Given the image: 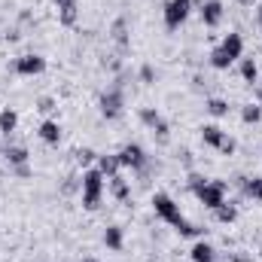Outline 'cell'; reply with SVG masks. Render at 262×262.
Listing matches in <instances>:
<instances>
[{"instance_id":"1","label":"cell","mask_w":262,"mask_h":262,"mask_svg":"<svg viewBox=\"0 0 262 262\" xmlns=\"http://www.w3.org/2000/svg\"><path fill=\"white\" fill-rule=\"evenodd\" d=\"M152 210H156V216H162L165 223H171L180 235H186V238H198V235H201V229L192 226V223L180 213L177 201L168 195V192H156V195H152Z\"/></svg>"},{"instance_id":"2","label":"cell","mask_w":262,"mask_h":262,"mask_svg":"<svg viewBox=\"0 0 262 262\" xmlns=\"http://www.w3.org/2000/svg\"><path fill=\"white\" fill-rule=\"evenodd\" d=\"M189 189L195 192V198L207 210H216L226 201V183L223 180H207L201 174H189Z\"/></svg>"},{"instance_id":"3","label":"cell","mask_w":262,"mask_h":262,"mask_svg":"<svg viewBox=\"0 0 262 262\" xmlns=\"http://www.w3.org/2000/svg\"><path fill=\"white\" fill-rule=\"evenodd\" d=\"M104 195V174L98 168H89L82 174V207L85 210H98Z\"/></svg>"},{"instance_id":"4","label":"cell","mask_w":262,"mask_h":262,"mask_svg":"<svg viewBox=\"0 0 262 262\" xmlns=\"http://www.w3.org/2000/svg\"><path fill=\"white\" fill-rule=\"evenodd\" d=\"M192 12V0H168L165 3V28L168 31H177Z\"/></svg>"},{"instance_id":"5","label":"cell","mask_w":262,"mask_h":262,"mask_svg":"<svg viewBox=\"0 0 262 262\" xmlns=\"http://www.w3.org/2000/svg\"><path fill=\"white\" fill-rule=\"evenodd\" d=\"M140 122L146 125V128H152V134L162 140V143H168V137H171V128H168V122H165V116L156 110V107H140Z\"/></svg>"},{"instance_id":"6","label":"cell","mask_w":262,"mask_h":262,"mask_svg":"<svg viewBox=\"0 0 262 262\" xmlns=\"http://www.w3.org/2000/svg\"><path fill=\"white\" fill-rule=\"evenodd\" d=\"M98 107H101V116H104V119H119L122 110H125V98H122L119 89H107V92L101 95Z\"/></svg>"},{"instance_id":"7","label":"cell","mask_w":262,"mask_h":262,"mask_svg":"<svg viewBox=\"0 0 262 262\" xmlns=\"http://www.w3.org/2000/svg\"><path fill=\"white\" fill-rule=\"evenodd\" d=\"M116 156H119V165L122 168H131V171H140L146 165V152H143L140 143H125Z\"/></svg>"},{"instance_id":"8","label":"cell","mask_w":262,"mask_h":262,"mask_svg":"<svg viewBox=\"0 0 262 262\" xmlns=\"http://www.w3.org/2000/svg\"><path fill=\"white\" fill-rule=\"evenodd\" d=\"M46 70V58L43 55H21L18 61H15V73L18 76H37V73H43Z\"/></svg>"},{"instance_id":"9","label":"cell","mask_w":262,"mask_h":262,"mask_svg":"<svg viewBox=\"0 0 262 262\" xmlns=\"http://www.w3.org/2000/svg\"><path fill=\"white\" fill-rule=\"evenodd\" d=\"M55 9H58V21L64 28L76 25V18H79V0H55Z\"/></svg>"},{"instance_id":"10","label":"cell","mask_w":262,"mask_h":262,"mask_svg":"<svg viewBox=\"0 0 262 262\" xmlns=\"http://www.w3.org/2000/svg\"><path fill=\"white\" fill-rule=\"evenodd\" d=\"M201 21H204V28H220V21H223V3L220 0H204L201 3Z\"/></svg>"},{"instance_id":"11","label":"cell","mask_w":262,"mask_h":262,"mask_svg":"<svg viewBox=\"0 0 262 262\" xmlns=\"http://www.w3.org/2000/svg\"><path fill=\"white\" fill-rule=\"evenodd\" d=\"M220 49L229 55V61L235 64L241 55H244V40H241V34H226L223 37V43H220Z\"/></svg>"},{"instance_id":"12","label":"cell","mask_w":262,"mask_h":262,"mask_svg":"<svg viewBox=\"0 0 262 262\" xmlns=\"http://www.w3.org/2000/svg\"><path fill=\"white\" fill-rule=\"evenodd\" d=\"M189 259L192 262H213L216 259V250H213V244H207L204 238H198L195 244H192V250H189Z\"/></svg>"},{"instance_id":"13","label":"cell","mask_w":262,"mask_h":262,"mask_svg":"<svg viewBox=\"0 0 262 262\" xmlns=\"http://www.w3.org/2000/svg\"><path fill=\"white\" fill-rule=\"evenodd\" d=\"M95 162H98V171H101L107 180H110V177H116V174H119V168H122V165H119V156H110V152L98 156Z\"/></svg>"},{"instance_id":"14","label":"cell","mask_w":262,"mask_h":262,"mask_svg":"<svg viewBox=\"0 0 262 262\" xmlns=\"http://www.w3.org/2000/svg\"><path fill=\"white\" fill-rule=\"evenodd\" d=\"M15 128H18V113H15L12 107H3V110H0V134L9 137Z\"/></svg>"},{"instance_id":"15","label":"cell","mask_w":262,"mask_h":262,"mask_svg":"<svg viewBox=\"0 0 262 262\" xmlns=\"http://www.w3.org/2000/svg\"><path fill=\"white\" fill-rule=\"evenodd\" d=\"M37 134H40V140H43V143H58V140H61V125H58L55 119H46V122L40 125Z\"/></svg>"},{"instance_id":"16","label":"cell","mask_w":262,"mask_h":262,"mask_svg":"<svg viewBox=\"0 0 262 262\" xmlns=\"http://www.w3.org/2000/svg\"><path fill=\"white\" fill-rule=\"evenodd\" d=\"M104 244H107L110 250H122V244H125L122 226H107V229H104Z\"/></svg>"},{"instance_id":"17","label":"cell","mask_w":262,"mask_h":262,"mask_svg":"<svg viewBox=\"0 0 262 262\" xmlns=\"http://www.w3.org/2000/svg\"><path fill=\"white\" fill-rule=\"evenodd\" d=\"M223 137H226V131L220 128V125H201V140H204L207 146H213V149H220V143H223Z\"/></svg>"},{"instance_id":"18","label":"cell","mask_w":262,"mask_h":262,"mask_svg":"<svg viewBox=\"0 0 262 262\" xmlns=\"http://www.w3.org/2000/svg\"><path fill=\"white\" fill-rule=\"evenodd\" d=\"M241 189H244L247 198L262 204V177H241Z\"/></svg>"},{"instance_id":"19","label":"cell","mask_w":262,"mask_h":262,"mask_svg":"<svg viewBox=\"0 0 262 262\" xmlns=\"http://www.w3.org/2000/svg\"><path fill=\"white\" fill-rule=\"evenodd\" d=\"M3 159H6L12 168L28 165V149H25V146H6V149H3Z\"/></svg>"},{"instance_id":"20","label":"cell","mask_w":262,"mask_h":262,"mask_svg":"<svg viewBox=\"0 0 262 262\" xmlns=\"http://www.w3.org/2000/svg\"><path fill=\"white\" fill-rule=\"evenodd\" d=\"M213 213H216V220H220L223 226H232V223L238 220V207H235V204H229V201H223Z\"/></svg>"},{"instance_id":"21","label":"cell","mask_w":262,"mask_h":262,"mask_svg":"<svg viewBox=\"0 0 262 262\" xmlns=\"http://www.w3.org/2000/svg\"><path fill=\"white\" fill-rule=\"evenodd\" d=\"M241 122H247V125H259L262 122V107L259 104H244V107H241Z\"/></svg>"},{"instance_id":"22","label":"cell","mask_w":262,"mask_h":262,"mask_svg":"<svg viewBox=\"0 0 262 262\" xmlns=\"http://www.w3.org/2000/svg\"><path fill=\"white\" fill-rule=\"evenodd\" d=\"M204 110L210 113V116H226L229 113V101H223V98H207V104H204Z\"/></svg>"},{"instance_id":"23","label":"cell","mask_w":262,"mask_h":262,"mask_svg":"<svg viewBox=\"0 0 262 262\" xmlns=\"http://www.w3.org/2000/svg\"><path fill=\"white\" fill-rule=\"evenodd\" d=\"M241 76H244V82H256L259 79V64L253 58H241Z\"/></svg>"},{"instance_id":"24","label":"cell","mask_w":262,"mask_h":262,"mask_svg":"<svg viewBox=\"0 0 262 262\" xmlns=\"http://www.w3.org/2000/svg\"><path fill=\"white\" fill-rule=\"evenodd\" d=\"M110 189H113V195L119 198V201H128V195H131V189H128V183L116 174V177H110Z\"/></svg>"},{"instance_id":"25","label":"cell","mask_w":262,"mask_h":262,"mask_svg":"<svg viewBox=\"0 0 262 262\" xmlns=\"http://www.w3.org/2000/svg\"><path fill=\"white\" fill-rule=\"evenodd\" d=\"M210 67H213V70H229V67H232L229 55H226V52H223L220 46H216V49L210 52Z\"/></svg>"},{"instance_id":"26","label":"cell","mask_w":262,"mask_h":262,"mask_svg":"<svg viewBox=\"0 0 262 262\" xmlns=\"http://www.w3.org/2000/svg\"><path fill=\"white\" fill-rule=\"evenodd\" d=\"M113 40L125 49L128 46V37H125V18H116V25H113Z\"/></svg>"},{"instance_id":"27","label":"cell","mask_w":262,"mask_h":262,"mask_svg":"<svg viewBox=\"0 0 262 262\" xmlns=\"http://www.w3.org/2000/svg\"><path fill=\"white\" fill-rule=\"evenodd\" d=\"M235 149H238V143H235V137H229V134H226V137H223V143H220V152H223V156H232Z\"/></svg>"},{"instance_id":"28","label":"cell","mask_w":262,"mask_h":262,"mask_svg":"<svg viewBox=\"0 0 262 262\" xmlns=\"http://www.w3.org/2000/svg\"><path fill=\"white\" fill-rule=\"evenodd\" d=\"M140 79H143L146 85H149V82H156V67H152V64H143V67H140Z\"/></svg>"},{"instance_id":"29","label":"cell","mask_w":262,"mask_h":262,"mask_svg":"<svg viewBox=\"0 0 262 262\" xmlns=\"http://www.w3.org/2000/svg\"><path fill=\"white\" fill-rule=\"evenodd\" d=\"M95 159H98V152H92V149H79V152H76V162H79V165H89V162H95Z\"/></svg>"},{"instance_id":"30","label":"cell","mask_w":262,"mask_h":262,"mask_svg":"<svg viewBox=\"0 0 262 262\" xmlns=\"http://www.w3.org/2000/svg\"><path fill=\"white\" fill-rule=\"evenodd\" d=\"M37 110H40V113H52V110H55V101H52V98H40V101H37Z\"/></svg>"},{"instance_id":"31","label":"cell","mask_w":262,"mask_h":262,"mask_svg":"<svg viewBox=\"0 0 262 262\" xmlns=\"http://www.w3.org/2000/svg\"><path fill=\"white\" fill-rule=\"evenodd\" d=\"M232 262H253V256H244V253H232Z\"/></svg>"},{"instance_id":"32","label":"cell","mask_w":262,"mask_h":262,"mask_svg":"<svg viewBox=\"0 0 262 262\" xmlns=\"http://www.w3.org/2000/svg\"><path fill=\"white\" fill-rule=\"evenodd\" d=\"M15 174H18V177H28V174H31V168H28V165H18V168H15Z\"/></svg>"},{"instance_id":"33","label":"cell","mask_w":262,"mask_h":262,"mask_svg":"<svg viewBox=\"0 0 262 262\" xmlns=\"http://www.w3.org/2000/svg\"><path fill=\"white\" fill-rule=\"evenodd\" d=\"M238 3H241V6H253L256 0H238Z\"/></svg>"},{"instance_id":"34","label":"cell","mask_w":262,"mask_h":262,"mask_svg":"<svg viewBox=\"0 0 262 262\" xmlns=\"http://www.w3.org/2000/svg\"><path fill=\"white\" fill-rule=\"evenodd\" d=\"M256 18H259V28H262V3H259V9H256Z\"/></svg>"},{"instance_id":"35","label":"cell","mask_w":262,"mask_h":262,"mask_svg":"<svg viewBox=\"0 0 262 262\" xmlns=\"http://www.w3.org/2000/svg\"><path fill=\"white\" fill-rule=\"evenodd\" d=\"M256 98H259V107H262V85L256 89Z\"/></svg>"},{"instance_id":"36","label":"cell","mask_w":262,"mask_h":262,"mask_svg":"<svg viewBox=\"0 0 262 262\" xmlns=\"http://www.w3.org/2000/svg\"><path fill=\"white\" fill-rule=\"evenodd\" d=\"M82 262H98V259H82Z\"/></svg>"},{"instance_id":"37","label":"cell","mask_w":262,"mask_h":262,"mask_svg":"<svg viewBox=\"0 0 262 262\" xmlns=\"http://www.w3.org/2000/svg\"><path fill=\"white\" fill-rule=\"evenodd\" d=\"M259 31H262V28H259Z\"/></svg>"}]
</instances>
